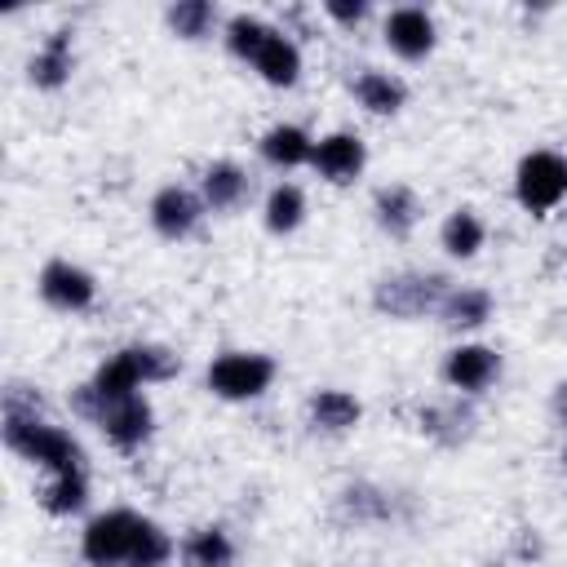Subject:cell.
Wrapping results in <instances>:
<instances>
[{"mask_svg": "<svg viewBox=\"0 0 567 567\" xmlns=\"http://www.w3.org/2000/svg\"><path fill=\"white\" fill-rule=\"evenodd\" d=\"M310 168H315L328 186H350V182L363 177V168H368V146H363L359 133H350V128H332V133L315 137Z\"/></svg>", "mask_w": 567, "mask_h": 567, "instance_id": "obj_11", "label": "cell"}, {"mask_svg": "<svg viewBox=\"0 0 567 567\" xmlns=\"http://www.w3.org/2000/svg\"><path fill=\"white\" fill-rule=\"evenodd\" d=\"M447 279L434 275V270H399V275H385L377 288H372V306L390 319H425L439 310V301L447 297Z\"/></svg>", "mask_w": 567, "mask_h": 567, "instance_id": "obj_5", "label": "cell"}, {"mask_svg": "<svg viewBox=\"0 0 567 567\" xmlns=\"http://www.w3.org/2000/svg\"><path fill=\"white\" fill-rule=\"evenodd\" d=\"M35 292L44 306H53L62 315H84L97 301V279L66 257H49L35 275Z\"/></svg>", "mask_w": 567, "mask_h": 567, "instance_id": "obj_7", "label": "cell"}, {"mask_svg": "<svg viewBox=\"0 0 567 567\" xmlns=\"http://www.w3.org/2000/svg\"><path fill=\"white\" fill-rule=\"evenodd\" d=\"M270 22L266 18H257V13H235V18H226V27H221V40H226V49H230V58H239V62H252L257 53H261V44L270 40Z\"/></svg>", "mask_w": 567, "mask_h": 567, "instance_id": "obj_27", "label": "cell"}, {"mask_svg": "<svg viewBox=\"0 0 567 567\" xmlns=\"http://www.w3.org/2000/svg\"><path fill=\"white\" fill-rule=\"evenodd\" d=\"M275 372H279V363L261 350H221V354H213L204 385H208V394H217L226 403H252L275 385Z\"/></svg>", "mask_w": 567, "mask_h": 567, "instance_id": "obj_3", "label": "cell"}, {"mask_svg": "<svg viewBox=\"0 0 567 567\" xmlns=\"http://www.w3.org/2000/svg\"><path fill=\"white\" fill-rule=\"evenodd\" d=\"M177 554H182V567H235L239 549H235V540L221 523H208V527H195L177 545Z\"/></svg>", "mask_w": 567, "mask_h": 567, "instance_id": "obj_22", "label": "cell"}, {"mask_svg": "<svg viewBox=\"0 0 567 567\" xmlns=\"http://www.w3.org/2000/svg\"><path fill=\"white\" fill-rule=\"evenodd\" d=\"M549 416L567 430V381H558V385H554V394H549Z\"/></svg>", "mask_w": 567, "mask_h": 567, "instance_id": "obj_30", "label": "cell"}, {"mask_svg": "<svg viewBox=\"0 0 567 567\" xmlns=\"http://www.w3.org/2000/svg\"><path fill=\"white\" fill-rule=\"evenodd\" d=\"M474 421H478V416H474L470 399H461V394L421 408V434L434 439V443H443V447H461V443L474 434Z\"/></svg>", "mask_w": 567, "mask_h": 567, "instance_id": "obj_18", "label": "cell"}, {"mask_svg": "<svg viewBox=\"0 0 567 567\" xmlns=\"http://www.w3.org/2000/svg\"><path fill=\"white\" fill-rule=\"evenodd\" d=\"M204 213H208L204 195H199V190H190V186H182V182H168V186H159V190L151 195V208H146V217H151V230H155L159 239H168V244H177V239H190V235L199 230Z\"/></svg>", "mask_w": 567, "mask_h": 567, "instance_id": "obj_8", "label": "cell"}, {"mask_svg": "<svg viewBox=\"0 0 567 567\" xmlns=\"http://www.w3.org/2000/svg\"><path fill=\"white\" fill-rule=\"evenodd\" d=\"M514 199L523 213L549 217L567 199V155H558L549 146L527 151L514 168Z\"/></svg>", "mask_w": 567, "mask_h": 567, "instance_id": "obj_4", "label": "cell"}, {"mask_svg": "<svg viewBox=\"0 0 567 567\" xmlns=\"http://www.w3.org/2000/svg\"><path fill=\"white\" fill-rule=\"evenodd\" d=\"M89 385L102 394V399H124V394H137L146 385L142 377V363H137V350L133 346H120L115 354H106L97 363V372L89 377Z\"/></svg>", "mask_w": 567, "mask_h": 567, "instance_id": "obj_21", "label": "cell"}, {"mask_svg": "<svg viewBox=\"0 0 567 567\" xmlns=\"http://www.w3.org/2000/svg\"><path fill=\"white\" fill-rule=\"evenodd\" d=\"M257 151H261V159H266L270 168L292 173V168L310 164V155H315V137H310L301 124H270V128L257 137Z\"/></svg>", "mask_w": 567, "mask_h": 567, "instance_id": "obj_19", "label": "cell"}, {"mask_svg": "<svg viewBox=\"0 0 567 567\" xmlns=\"http://www.w3.org/2000/svg\"><path fill=\"white\" fill-rule=\"evenodd\" d=\"M563 465H567V447H563Z\"/></svg>", "mask_w": 567, "mask_h": 567, "instance_id": "obj_31", "label": "cell"}, {"mask_svg": "<svg viewBox=\"0 0 567 567\" xmlns=\"http://www.w3.org/2000/svg\"><path fill=\"white\" fill-rule=\"evenodd\" d=\"M350 93L368 115H399L408 106V84L394 71H381V66H363L350 80Z\"/></svg>", "mask_w": 567, "mask_h": 567, "instance_id": "obj_16", "label": "cell"}, {"mask_svg": "<svg viewBox=\"0 0 567 567\" xmlns=\"http://www.w3.org/2000/svg\"><path fill=\"white\" fill-rule=\"evenodd\" d=\"M381 40H385V49H390L394 58L421 62V58H430L434 44H439V22H434V13L421 9V4H399V9L385 13Z\"/></svg>", "mask_w": 567, "mask_h": 567, "instance_id": "obj_10", "label": "cell"}, {"mask_svg": "<svg viewBox=\"0 0 567 567\" xmlns=\"http://www.w3.org/2000/svg\"><path fill=\"white\" fill-rule=\"evenodd\" d=\"M195 190L204 195L208 213H239L248 204V195H252V177L235 159H213V164H204Z\"/></svg>", "mask_w": 567, "mask_h": 567, "instance_id": "obj_13", "label": "cell"}, {"mask_svg": "<svg viewBox=\"0 0 567 567\" xmlns=\"http://www.w3.org/2000/svg\"><path fill=\"white\" fill-rule=\"evenodd\" d=\"M306 421H310V430H319V434H350V430L363 421V403H359L350 390L328 385V390H315V394L306 399Z\"/></svg>", "mask_w": 567, "mask_h": 567, "instance_id": "obj_15", "label": "cell"}, {"mask_svg": "<svg viewBox=\"0 0 567 567\" xmlns=\"http://www.w3.org/2000/svg\"><path fill=\"white\" fill-rule=\"evenodd\" d=\"M434 319L447 328V332H474L492 319V292L487 288H474V284H452L447 297L439 301Z\"/></svg>", "mask_w": 567, "mask_h": 567, "instance_id": "obj_17", "label": "cell"}, {"mask_svg": "<svg viewBox=\"0 0 567 567\" xmlns=\"http://www.w3.org/2000/svg\"><path fill=\"white\" fill-rule=\"evenodd\" d=\"M421 213H425L421 195H416L412 186H403V182L377 186V195H372V217H377V226H381L390 239H408V235L416 230Z\"/></svg>", "mask_w": 567, "mask_h": 567, "instance_id": "obj_14", "label": "cell"}, {"mask_svg": "<svg viewBox=\"0 0 567 567\" xmlns=\"http://www.w3.org/2000/svg\"><path fill=\"white\" fill-rule=\"evenodd\" d=\"M40 505L53 514V518H71L89 505V478L84 470H71V474H49V483L40 487Z\"/></svg>", "mask_w": 567, "mask_h": 567, "instance_id": "obj_25", "label": "cell"}, {"mask_svg": "<svg viewBox=\"0 0 567 567\" xmlns=\"http://www.w3.org/2000/svg\"><path fill=\"white\" fill-rule=\"evenodd\" d=\"M164 22H168V31L177 40H208L217 31V4H208V0H177V4H168Z\"/></svg>", "mask_w": 567, "mask_h": 567, "instance_id": "obj_26", "label": "cell"}, {"mask_svg": "<svg viewBox=\"0 0 567 567\" xmlns=\"http://www.w3.org/2000/svg\"><path fill=\"white\" fill-rule=\"evenodd\" d=\"M142 518L137 509H106V514H93L80 532V558L89 567H128V554L137 545V532H142Z\"/></svg>", "mask_w": 567, "mask_h": 567, "instance_id": "obj_6", "label": "cell"}, {"mask_svg": "<svg viewBox=\"0 0 567 567\" xmlns=\"http://www.w3.org/2000/svg\"><path fill=\"white\" fill-rule=\"evenodd\" d=\"M71 412L84 416L89 425H97L106 434L111 447L120 452H137L151 434H155V408L151 399L137 390V394H124V399H102L89 381L71 390Z\"/></svg>", "mask_w": 567, "mask_h": 567, "instance_id": "obj_2", "label": "cell"}, {"mask_svg": "<svg viewBox=\"0 0 567 567\" xmlns=\"http://www.w3.org/2000/svg\"><path fill=\"white\" fill-rule=\"evenodd\" d=\"M4 447L49 474H71V470H84V447L75 443V434H66L62 425L44 421L40 416V399H22V385L4 390Z\"/></svg>", "mask_w": 567, "mask_h": 567, "instance_id": "obj_1", "label": "cell"}, {"mask_svg": "<svg viewBox=\"0 0 567 567\" xmlns=\"http://www.w3.org/2000/svg\"><path fill=\"white\" fill-rule=\"evenodd\" d=\"M177 554V540L168 536V527H159L155 518H142V532H137V545L128 554V567H168Z\"/></svg>", "mask_w": 567, "mask_h": 567, "instance_id": "obj_28", "label": "cell"}, {"mask_svg": "<svg viewBox=\"0 0 567 567\" xmlns=\"http://www.w3.org/2000/svg\"><path fill=\"white\" fill-rule=\"evenodd\" d=\"M71 71H75V31L58 27L35 44V53L27 62V80L44 93H58L71 80Z\"/></svg>", "mask_w": 567, "mask_h": 567, "instance_id": "obj_12", "label": "cell"}, {"mask_svg": "<svg viewBox=\"0 0 567 567\" xmlns=\"http://www.w3.org/2000/svg\"><path fill=\"white\" fill-rule=\"evenodd\" d=\"M323 13H328L332 22H341V27H359V22L372 13V4H368V0H323Z\"/></svg>", "mask_w": 567, "mask_h": 567, "instance_id": "obj_29", "label": "cell"}, {"mask_svg": "<svg viewBox=\"0 0 567 567\" xmlns=\"http://www.w3.org/2000/svg\"><path fill=\"white\" fill-rule=\"evenodd\" d=\"M443 381L461 399H478L501 381V354L483 341H461L443 359Z\"/></svg>", "mask_w": 567, "mask_h": 567, "instance_id": "obj_9", "label": "cell"}, {"mask_svg": "<svg viewBox=\"0 0 567 567\" xmlns=\"http://www.w3.org/2000/svg\"><path fill=\"white\" fill-rule=\"evenodd\" d=\"M483 244H487V226H483V217H478L474 208H452V213L443 217V226H439V248H443L447 257L470 261V257H478Z\"/></svg>", "mask_w": 567, "mask_h": 567, "instance_id": "obj_23", "label": "cell"}, {"mask_svg": "<svg viewBox=\"0 0 567 567\" xmlns=\"http://www.w3.org/2000/svg\"><path fill=\"white\" fill-rule=\"evenodd\" d=\"M252 71L270 84V89H292L301 80V49L288 31H270V40L261 44V53L252 58Z\"/></svg>", "mask_w": 567, "mask_h": 567, "instance_id": "obj_20", "label": "cell"}, {"mask_svg": "<svg viewBox=\"0 0 567 567\" xmlns=\"http://www.w3.org/2000/svg\"><path fill=\"white\" fill-rule=\"evenodd\" d=\"M261 221L270 235H292L306 221V190L297 182H275L261 204Z\"/></svg>", "mask_w": 567, "mask_h": 567, "instance_id": "obj_24", "label": "cell"}]
</instances>
